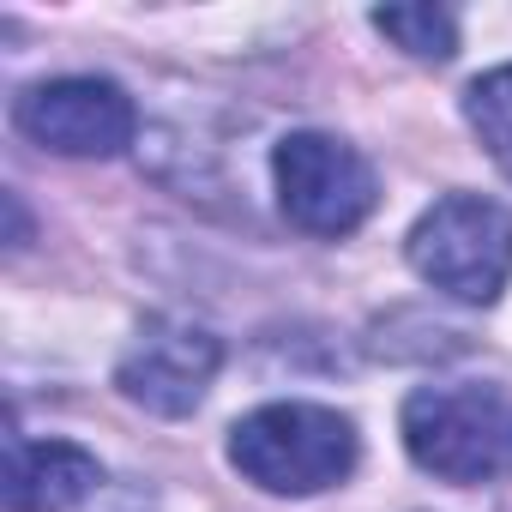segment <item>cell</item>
Here are the masks:
<instances>
[{"instance_id":"6da1fadb","label":"cell","mask_w":512,"mask_h":512,"mask_svg":"<svg viewBox=\"0 0 512 512\" xmlns=\"http://www.w3.org/2000/svg\"><path fill=\"white\" fill-rule=\"evenodd\" d=\"M404 446L440 482L512 476V392L494 380L422 386L404 398Z\"/></svg>"},{"instance_id":"7a4b0ae2","label":"cell","mask_w":512,"mask_h":512,"mask_svg":"<svg viewBox=\"0 0 512 512\" xmlns=\"http://www.w3.org/2000/svg\"><path fill=\"white\" fill-rule=\"evenodd\" d=\"M229 464L266 494H320L356 470V428L326 404H260L229 428Z\"/></svg>"},{"instance_id":"3957f363","label":"cell","mask_w":512,"mask_h":512,"mask_svg":"<svg viewBox=\"0 0 512 512\" xmlns=\"http://www.w3.org/2000/svg\"><path fill=\"white\" fill-rule=\"evenodd\" d=\"M410 266L452 302L488 308L512 278V211L482 193L434 199L410 229Z\"/></svg>"},{"instance_id":"277c9868","label":"cell","mask_w":512,"mask_h":512,"mask_svg":"<svg viewBox=\"0 0 512 512\" xmlns=\"http://www.w3.org/2000/svg\"><path fill=\"white\" fill-rule=\"evenodd\" d=\"M272 175L284 217L308 235H350L380 199L368 157L332 133H290L272 151Z\"/></svg>"},{"instance_id":"5b68a950","label":"cell","mask_w":512,"mask_h":512,"mask_svg":"<svg viewBox=\"0 0 512 512\" xmlns=\"http://www.w3.org/2000/svg\"><path fill=\"white\" fill-rule=\"evenodd\" d=\"M13 127L61 157H115L133 145L139 109L115 79H49L13 103Z\"/></svg>"},{"instance_id":"8992f818","label":"cell","mask_w":512,"mask_h":512,"mask_svg":"<svg viewBox=\"0 0 512 512\" xmlns=\"http://www.w3.org/2000/svg\"><path fill=\"white\" fill-rule=\"evenodd\" d=\"M217 368H223V344L205 326L145 320V332L133 338V350L115 368V386L151 416H187L205 398V386L217 380Z\"/></svg>"},{"instance_id":"52a82bcc","label":"cell","mask_w":512,"mask_h":512,"mask_svg":"<svg viewBox=\"0 0 512 512\" xmlns=\"http://www.w3.org/2000/svg\"><path fill=\"white\" fill-rule=\"evenodd\" d=\"M103 482V464L73 440H25L7 452V506L13 512H73Z\"/></svg>"},{"instance_id":"ba28073f","label":"cell","mask_w":512,"mask_h":512,"mask_svg":"<svg viewBox=\"0 0 512 512\" xmlns=\"http://www.w3.org/2000/svg\"><path fill=\"white\" fill-rule=\"evenodd\" d=\"M464 121L476 127V139H482V151L506 169V181H512V67H494V73H482L470 91H464Z\"/></svg>"},{"instance_id":"9c48e42d","label":"cell","mask_w":512,"mask_h":512,"mask_svg":"<svg viewBox=\"0 0 512 512\" xmlns=\"http://www.w3.org/2000/svg\"><path fill=\"white\" fill-rule=\"evenodd\" d=\"M374 31L392 37L416 61H452V49H458V19L446 7H386V13H374Z\"/></svg>"}]
</instances>
